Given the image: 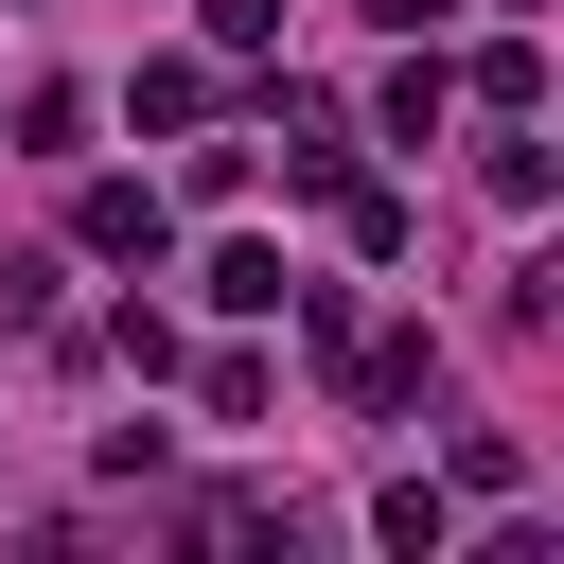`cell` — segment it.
<instances>
[{
    "instance_id": "6da1fadb",
    "label": "cell",
    "mask_w": 564,
    "mask_h": 564,
    "mask_svg": "<svg viewBox=\"0 0 564 564\" xmlns=\"http://www.w3.org/2000/svg\"><path fill=\"white\" fill-rule=\"evenodd\" d=\"M70 229H88L106 264H159V247H176V212H159L141 176H88V194H70Z\"/></svg>"
},
{
    "instance_id": "7a4b0ae2",
    "label": "cell",
    "mask_w": 564,
    "mask_h": 564,
    "mask_svg": "<svg viewBox=\"0 0 564 564\" xmlns=\"http://www.w3.org/2000/svg\"><path fill=\"white\" fill-rule=\"evenodd\" d=\"M370 546L441 564V546H458V494H441V476H388V494H370Z\"/></svg>"
},
{
    "instance_id": "3957f363",
    "label": "cell",
    "mask_w": 564,
    "mask_h": 564,
    "mask_svg": "<svg viewBox=\"0 0 564 564\" xmlns=\"http://www.w3.org/2000/svg\"><path fill=\"white\" fill-rule=\"evenodd\" d=\"M282 282H300V264H282V247H247V229H229V247H212V317H282Z\"/></svg>"
},
{
    "instance_id": "277c9868",
    "label": "cell",
    "mask_w": 564,
    "mask_h": 564,
    "mask_svg": "<svg viewBox=\"0 0 564 564\" xmlns=\"http://www.w3.org/2000/svg\"><path fill=\"white\" fill-rule=\"evenodd\" d=\"M441 106H458V70H441V53H405V70H388V106H370V123H388V141H441Z\"/></svg>"
},
{
    "instance_id": "5b68a950",
    "label": "cell",
    "mask_w": 564,
    "mask_h": 564,
    "mask_svg": "<svg viewBox=\"0 0 564 564\" xmlns=\"http://www.w3.org/2000/svg\"><path fill=\"white\" fill-rule=\"evenodd\" d=\"M476 106H494V123H529V106H546V53H529V35H494V53H476Z\"/></svg>"
},
{
    "instance_id": "8992f818",
    "label": "cell",
    "mask_w": 564,
    "mask_h": 564,
    "mask_svg": "<svg viewBox=\"0 0 564 564\" xmlns=\"http://www.w3.org/2000/svg\"><path fill=\"white\" fill-rule=\"evenodd\" d=\"M282 35V0H212V53H264Z\"/></svg>"
},
{
    "instance_id": "52a82bcc",
    "label": "cell",
    "mask_w": 564,
    "mask_h": 564,
    "mask_svg": "<svg viewBox=\"0 0 564 564\" xmlns=\"http://www.w3.org/2000/svg\"><path fill=\"white\" fill-rule=\"evenodd\" d=\"M370 18H388V35H441V18H458V0H370Z\"/></svg>"
}]
</instances>
